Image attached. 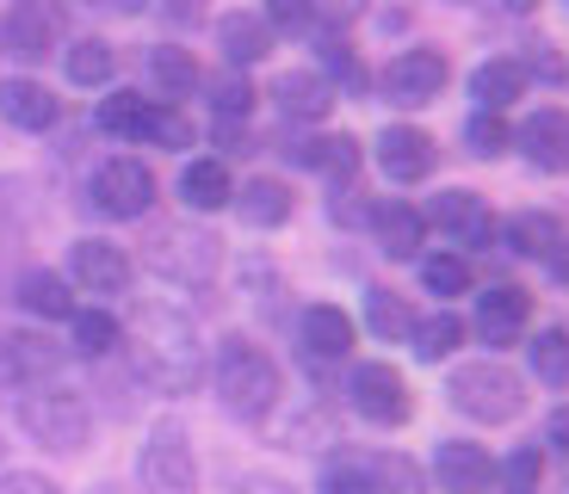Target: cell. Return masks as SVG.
Masks as SVG:
<instances>
[{
	"label": "cell",
	"mask_w": 569,
	"mask_h": 494,
	"mask_svg": "<svg viewBox=\"0 0 569 494\" xmlns=\"http://www.w3.org/2000/svg\"><path fill=\"white\" fill-rule=\"evenodd\" d=\"M137 371L142 383H156L161 395H192L204 377V346L199 327L186 322L180 310H142L137 315Z\"/></svg>",
	"instance_id": "1"
},
{
	"label": "cell",
	"mask_w": 569,
	"mask_h": 494,
	"mask_svg": "<svg viewBox=\"0 0 569 494\" xmlns=\"http://www.w3.org/2000/svg\"><path fill=\"white\" fill-rule=\"evenodd\" d=\"M211 377H217L223 409L242 414V421H267L272 402H279V365H272L254 340H242V334H229L223 346H217Z\"/></svg>",
	"instance_id": "2"
},
{
	"label": "cell",
	"mask_w": 569,
	"mask_h": 494,
	"mask_svg": "<svg viewBox=\"0 0 569 494\" xmlns=\"http://www.w3.org/2000/svg\"><path fill=\"white\" fill-rule=\"evenodd\" d=\"M446 395H452V409L470 414V421L483 426H508L513 414L527 409V383L513 377L501 359H470L446 377Z\"/></svg>",
	"instance_id": "3"
},
{
	"label": "cell",
	"mask_w": 569,
	"mask_h": 494,
	"mask_svg": "<svg viewBox=\"0 0 569 494\" xmlns=\"http://www.w3.org/2000/svg\"><path fill=\"white\" fill-rule=\"evenodd\" d=\"M19 426L38 438L43 452H81L87 433H93V414L74 390L62 383H38L31 395H19Z\"/></svg>",
	"instance_id": "4"
},
{
	"label": "cell",
	"mask_w": 569,
	"mask_h": 494,
	"mask_svg": "<svg viewBox=\"0 0 569 494\" xmlns=\"http://www.w3.org/2000/svg\"><path fill=\"white\" fill-rule=\"evenodd\" d=\"M137 482L142 494H199V457H192V438L180 421H156L142 438L137 457Z\"/></svg>",
	"instance_id": "5"
},
{
	"label": "cell",
	"mask_w": 569,
	"mask_h": 494,
	"mask_svg": "<svg viewBox=\"0 0 569 494\" xmlns=\"http://www.w3.org/2000/svg\"><path fill=\"white\" fill-rule=\"evenodd\" d=\"M217 254H223V241L192 223H161L156 235L142 241V260L173 284H204L217 272Z\"/></svg>",
	"instance_id": "6"
},
{
	"label": "cell",
	"mask_w": 569,
	"mask_h": 494,
	"mask_svg": "<svg viewBox=\"0 0 569 494\" xmlns=\"http://www.w3.org/2000/svg\"><path fill=\"white\" fill-rule=\"evenodd\" d=\"M347 395H353V409L366 414L371 426H409L415 421V390L397 365H359L353 383H347Z\"/></svg>",
	"instance_id": "7"
},
{
	"label": "cell",
	"mask_w": 569,
	"mask_h": 494,
	"mask_svg": "<svg viewBox=\"0 0 569 494\" xmlns=\"http://www.w3.org/2000/svg\"><path fill=\"white\" fill-rule=\"evenodd\" d=\"M0 43H7V57H19V62L57 57V43H62V7H57V0H13V7H7V19H0Z\"/></svg>",
	"instance_id": "8"
},
{
	"label": "cell",
	"mask_w": 569,
	"mask_h": 494,
	"mask_svg": "<svg viewBox=\"0 0 569 494\" xmlns=\"http://www.w3.org/2000/svg\"><path fill=\"white\" fill-rule=\"evenodd\" d=\"M93 204H100L106 216H118V223H137V216L156 204V173L130 155H112L93 173Z\"/></svg>",
	"instance_id": "9"
},
{
	"label": "cell",
	"mask_w": 569,
	"mask_h": 494,
	"mask_svg": "<svg viewBox=\"0 0 569 494\" xmlns=\"http://www.w3.org/2000/svg\"><path fill=\"white\" fill-rule=\"evenodd\" d=\"M69 279L81 284V291H93V296H118L130 284V254L118 248V241L87 235V241L69 248Z\"/></svg>",
	"instance_id": "10"
},
{
	"label": "cell",
	"mask_w": 569,
	"mask_h": 494,
	"mask_svg": "<svg viewBox=\"0 0 569 494\" xmlns=\"http://www.w3.org/2000/svg\"><path fill=\"white\" fill-rule=\"evenodd\" d=\"M446 57L440 50H402L397 62L385 69V93H390V105H433L440 99V87H446Z\"/></svg>",
	"instance_id": "11"
},
{
	"label": "cell",
	"mask_w": 569,
	"mask_h": 494,
	"mask_svg": "<svg viewBox=\"0 0 569 494\" xmlns=\"http://www.w3.org/2000/svg\"><path fill=\"white\" fill-rule=\"evenodd\" d=\"M433 161H440V149H433V137L415 130V124H390L385 137H378V168L397 185H421L427 173H433Z\"/></svg>",
	"instance_id": "12"
},
{
	"label": "cell",
	"mask_w": 569,
	"mask_h": 494,
	"mask_svg": "<svg viewBox=\"0 0 569 494\" xmlns=\"http://www.w3.org/2000/svg\"><path fill=\"white\" fill-rule=\"evenodd\" d=\"M433 482H440V494H489L496 488V464H489V452L470 445V438H440Z\"/></svg>",
	"instance_id": "13"
},
{
	"label": "cell",
	"mask_w": 569,
	"mask_h": 494,
	"mask_svg": "<svg viewBox=\"0 0 569 494\" xmlns=\"http://www.w3.org/2000/svg\"><path fill=\"white\" fill-rule=\"evenodd\" d=\"M513 142L527 149V161L539 173H569V112L563 105H539L527 124L513 130Z\"/></svg>",
	"instance_id": "14"
},
{
	"label": "cell",
	"mask_w": 569,
	"mask_h": 494,
	"mask_svg": "<svg viewBox=\"0 0 569 494\" xmlns=\"http://www.w3.org/2000/svg\"><path fill=\"white\" fill-rule=\"evenodd\" d=\"M427 216H433V223H440L446 235L458 241V248H489V241H496V216H489V204H483L477 192H465V185L440 192Z\"/></svg>",
	"instance_id": "15"
},
{
	"label": "cell",
	"mask_w": 569,
	"mask_h": 494,
	"mask_svg": "<svg viewBox=\"0 0 569 494\" xmlns=\"http://www.w3.org/2000/svg\"><path fill=\"white\" fill-rule=\"evenodd\" d=\"M527 315H532V296L520 291V284H489V291L477 296V334H483L489 346H513V340L527 334Z\"/></svg>",
	"instance_id": "16"
},
{
	"label": "cell",
	"mask_w": 569,
	"mask_h": 494,
	"mask_svg": "<svg viewBox=\"0 0 569 494\" xmlns=\"http://www.w3.org/2000/svg\"><path fill=\"white\" fill-rule=\"evenodd\" d=\"M298 340H303V353L322 359V365H335V359L353 353V315L335 310V303H310L298 322Z\"/></svg>",
	"instance_id": "17"
},
{
	"label": "cell",
	"mask_w": 569,
	"mask_h": 494,
	"mask_svg": "<svg viewBox=\"0 0 569 494\" xmlns=\"http://www.w3.org/2000/svg\"><path fill=\"white\" fill-rule=\"evenodd\" d=\"M57 371V346L38 334H0V390H26V383Z\"/></svg>",
	"instance_id": "18"
},
{
	"label": "cell",
	"mask_w": 569,
	"mask_h": 494,
	"mask_svg": "<svg viewBox=\"0 0 569 494\" xmlns=\"http://www.w3.org/2000/svg\"><path fill=\"white\" fill-rule=\"evenodd\" d=\"M371 229H378V241H385V254L390 260H421V248H427V216L415 211V204H378L371 211Z\"/></svg>",
	"instance_id": "19"
},
{
	"label": "cell",
	"mask_w": 569,
	"mask_h": 494,
	"mask_svg": "<svg viewBox=\"0 0 569 494\" xmlns=\"http://www.w3.org/2000/svg\"><path fill=\"white\" fill-rule=\"evenodd\" d=\"M0 118L19 130H50L57 124V93L38 81H0Z\"/></svg>",
	"instance_id": "20"
},
{
	"label": "cell",
	"mask_w": 569,
	"mask_h": 494,
	"mask_svg": "<svg viewBox=\"0 0 569 494\" xmlns=\"http://www.w3.org/2000/svg\"><path fill=\"white\" fill-rule=\"evenodd\" d=\"M217 50L229 57V69H248V62H260V57L272 50L267 19H254V13H223V19H217Z\"/></svg>",
	"instance_id": "21"
},
{
	"label": "cell",
	"mask_w": 569,
	"mask_h": 494,
	"mask_svg": "<svg viewBox=\"0 0 569 494\" xmlns=\"http://www.w3.org/2000/svg\"><path fill=\"white\" fill-rule=\"evenodd\" d=\"M520 93H527V69H520L513 57H496V62H483V69L470 74V99H477V112H508Z\"/></svg>",
	"instance_id": "22"
},
{
	"label": "cell",
	"mask_w": 569,
	"mask_h": 494,
	"mask_svg": "<svg viewBox=\"0 0 569 494\" xmlns=\"http://www.w3.org/2000/svg\"><path fill=\"white\" fill-rule=\"evenodd\" d=\"M272 99H279L284 118L316 124V118H328V105H335V87H328L322 74H284V81L272 87Z\"/></svg>",
	"instance_id": "23"
},
{
	"label": "cell",
	"mask_w": 569,
	"mask_h": 494,
	"mask_svg": "<svg viewBox=\"0 0 569 494\" xmlns=\"http://www.w3.org/2000/svg\"><path fill=\"white\" fill-rule=\"evenodd\" d=\"M236 204H242V223L248 229L291 223V185H284V180H248L242 192H236Z\"/></svg>",
	"instance_id": "24"
},
{
	"label": "cell",
	"mask_w": 569,
	"mask_h": 494,
	"mask_svg": "<svg viewBox=\"0 0 569 494\" xmlns=\"http://www.w3.org/2000/svg\"><path fill=\"white\" fill-rule=\"evenodd\" d=\"M284 155H298V168H316L328 180H353L359 173V142L353 137H310L298 149H284Z\"/></svg>",
	"instance_id": "25"
},
{
	"label": "cell",
	"mask_w": 569,
	"mask_h": 494,
	"mask_svg": "<svg viewBox=\"0 0 569 494\" xmlns=\"http://www.w3.org/2000/svg\"><path fill=\"white\" fill-rule=\"evenodd\" d=\"M19 303H26L38 322H69L74 315V296H69V279H57V272H26L19 279Z\"/></svg>",
	"instance_id": "26"
},
{
	"label": "cell",
	"mask_w": 569,
	"mask_h": 494,
	"mask_svg": "<svg viewBox=\"0 0 569 494\" xmlns=\"http://www.w3.org/2000/svg\"><path fill=\"white\" fill-rule=\"evenodd\" d=\"M180 198L192 204V211H223L229 198H236V185H229V168H223V161H186Z\"/></svg>",
	"instance_id": "27"
},
{
	"label": "cell",
	"mask_w": 569,
	"mask_h": 494,
	"mask_svg": "<svg viewBox=\"0 0 569 494\" xmlns=\"http://www.w3.org/2000/svg\"><path fill=\"white\" fill-rule=\"evenodd\" d=\"M409 346H415V359H427V365H440V359H452L458 346H465V322H458L452 310L421 315V322L409 327Z\"/></svg>",
	"instance_id": "28"
},
{
	"label": "cell",
	"mask_w": 569,
	"mask_h": 494,
	"mask_svg": "<svg viewBox=\"0 0 569 494\" xmlns=\"http://www.w3.org/2000/svg\"><path fill=\"white\" fill-rule=\"evenodd\" d=\"M563 241V223H557L551 211H520L508 216V248L527 260H551V248Z\"/></svg>",
	"instance_id": "29"
},
{
	"label": "cell",
	"mask_w": 569,
	"mask_h": 494,
	"mask_svg": "<svg viewBox=\"0 0 569 494\" xmlns=\"http://www.w3.org/2000/svg\"><path fill=\"white\" fill-rule=\"evenodd\" d=\"M149 81H156L168 99H186L192 87L204 81V74H199V62H192V50H180V43H161V50H149Z\"/></svg>",
	"instance_id": "30"
},
{
	"label": "cell",
	"mask_w": 569,
	"mask_h": 494,
	"mask_svg": "<svg viewBox=\"0 0 569 494\" xmlns=\"http://www.w3.org/2000/svg\"><path fill=\"white\" fill-rule=\"evenodd\" d=\"M62 69H69L74 87H106V81H112V69H118V57H112V43H106V38H81V43H69Z\"/></svg>",
	"instance_id": "31"
},
{
	"label": "cell",
	"mask_w": 569,
	"mask_h": 494,
	"mask_svg": "<svg viewBox=\"0 0 569 494\" xmlns=\"http://www.w3.org/2000/svg\"><path fill=\"white\" fill-rule=\"evenodd\" d=\"M366 327L378 340H409L415 315H409V303H402L397 291H366Z\"/></svg>",
	"instance_id": "32"
},
{
	"label": "cell",
	"mask_w": 569,
	"mask_h": 494,
	"mask_svg": "<svg viewBox=\"0 0 569 494\" xmlns=\"http://www.w3.org/2000/svg\"><path fill=\"white\" fill-rule=\"evenodd\" d=\"M532 377L569 383V327H539V340H532Z\"/></svg>",
	"instance_id": "33"
},
{
	"label": "cell",
	"mask_w": 569,
	"mask_h": 494,
	"mask_svg": "<svg viewBox=\"0 0 569 494\" xmlns=\"http://www.w3.org/2000/svg\"><path fill=\"white\" fill-rule=\"evenodd\" d=\"M69 322H74V353L81 359H106L118 346V322L106 310H74Z\"/></svg>",
	"instance_id": "34"
},
{
	"label": "cell",
	"mask_w": 569,
	"mask_h": 494,
	"mask_svg": "<svg viewBox=\"0 0 569 494\" xmlns=\"http://www.w3.org/2000/svg\"><path fill=\"white\" fill-rule=\"evenodd\" d=\"M279 438H284V445H298V452H316V445H328V438H335V421H328L322 402H303V409L279 426Z\"/></svg>",
	"instance_id": "35"
},
{
	"label": "cell",
	"mask_w": 569,
	"mask_h": 494,
	"mask_svg": "<svg viewBox=\"0 0 569 494\" xmlns=\"http://www.w3.org/2000/svg\"><path fill=\"white\" fill-rule=\"evenodd\" d=\"M149 105H156V99H142V93H112V99L100 105V130H112V137L137 142V137H142V118H149Z\"/></svg>",
	"instance_id": "36"
},
{
	"label": "cell",
	"mask_w": 569,
	"mask_h": 494,
	"mask_svg": "<svg viewBox=\"0 0 569 494\" xmlns=\"http://www.w3.org/2000/svg\"><path fill=\"white\" fill-rule=\"evenodd\" d=\"M421 284H427L433 296H465V291H470L465 254H427V260H421Z\"/></svg>",
	"instance_id": "37"
},
{
	"label": "cell",
	"mask_w": 569,
	"mask_h": 494,
	"mask_svg": "<svg viewBox=\"0 0 569 494\" xmlns=\"http://www.w3.org/2000/svg\"><path fill=\"white\" fill-rule=\"evenodd\" d=\"M465 142H470V155L496 161V155H508L513 130L501 124V112H470V124H465Z\"/></svg>",
	"instance_id": "38"
},
{
	"label": "cell",
	"mask_w": 569,
	"mask_h": 494,
	"mask_svg": "<svg viewBox=\"0 0 569 494\" xmlns=\"http://www.w3.org/2000/svg\"><path fill=\"white\" fill-rule=\"evenodd\" d=\"M137 142H156V149H192V124H186L173 105H149L142 118V137Z\"/></svg>",
	"instance_id": "39"
},
{
	"label": "cell",
	"mask_w": 569,
	"mask_h": 494,
	"mask_svg": "<svg viewBox=\"0 0 569 494\" xmlns=\"http://www.w3.org/2000/svg\"><path fill=\"white\" fill-rule=\"evenodd\" d=\"M501 476V488L508 494H539L545 488V457H539V445H520V452L508 457V464L496 470Z\"/></svg>",
	"instance_id": "40"
},
{
	"label": "cell",
	"mask_w": 569,
	"mask_h": 494,
	"mask_svg": "<svg viewBox=\"0 0 569 494\" xmlns=\"http://www.w3.org/2000/svg\"><path fill=\"white\" fill-rule=\"evenodd\" d=\"M316 494H378V482H371L353 457H328L322 476H316Z\"/></svg>",
	"instance_id": "41"
},
{
	"label": "cell",
	"mask_w": 569,
	"mask_h": 494,
	"mask_svg": "<svg viewBox=\"0 0 569 494\" xmlns=\"http://www.w3.org/2000/svg\"><path fill=\"white\" fill-rule=\"evenodd\" d=\"M267 31H291V38L316 31V0H267Z\"/></svg>",
	"instance_id": "42"
},
{
	"label": "cell",
	"mask_w": 569,
	"mask_h": 494,
	"mask_svg": "<svg viewBox=\"0 0 569 494\" xmlns=\"http://www.w3.org/2000/svg\"><path fill=\"white\" fill-rule=\"evenodd\" d=\"M322 69H328V74H341L353 93L366 87V74H359V57H353V43H347V38H328V43H322Z\"/></svg>",
	"instance_id": "43"
},
{
	"label": "cell",
	"mask_w": 569,
	"mask_h": 494,
	"mask_svg": "<svg viewBox=\"0 0 569 494\" xmlns=\"http://www.w3.org/2000/svg\"><path fill=\"white\" fill-rule=\"evenodd\" d=\"M211 93H217V112L223 118H248V105H254V87H248L242 74H223Z\"/></svg>",
	"instance_id": "44"
},
{
	"label": "cell",
	"mask_w": 569,
	"mask_h": 494,
	"mask_svg": "<svg viewBox=\"0 0 569 494\" xmlns=\"http://www.w3.org/2000/svg\"><path fill=\"white\" fill-rule=\"evenodd\" d=\"M0 494H62L50 476H38V470H7L0 476Z\"/></svg>",
	"instance_id": "45"
},
{
	"label": "cell",
	"mask_w": 569,
	"mask_h": 494,
	"mask_svg": "<svg viewBox=\"0 0 569 494\" xmlns=\"http://www.w3.org/2000/svg\"><path fill=\"white\" fill-rule=\"evenodd\" d=\"M385 488H397V494H421V476H415V470L402 464V457H390V464H385Z\"/></svg>",
	"instance_id": "46"
},
{
	"label": "cell",
	"mask_w": 569,
	"mask_h": 494,
	"mask_svg": "<svg viewBox=\"0 0 569 494\" xmlns=\"http://www.w3.org/2000/svg\"><path fill=\"white\" fill-rule=\"evenodd\" d=\"M520 69H527V74H545V81H563V62L551 57V43H539V50H532V57L520 62Z\"/></svg>",
	"instance_id": "47"
},
{
	"label": "cell",
	"mask_w": 569,
	"mask_h": 494,
	"mask_svg": "<svg viewBox=\"0 0 569 494\" xmlns=\"http://www.w3.org/2000/svg\"><path fill=\"white\" fill-rule=\"evenodd\" d=\"M236 494H291V488L272 482V476H242V482H236Z\"/></svg>",
	"instance_id": "48"
},
{
	"label": "cell",
	"mask_w": 569,
	"mask_h": 494,
	"mask_svg": "<svg viewBox=\"0 0 569 494\" xmlns=\"http://www.w3.org/2000/svg\"><path fill=\"white\" fill-rule=\"evenodd\" d=\"M545 266H551V279H557V284H569V235L551 248V260H545Z\"/></svg>",
	"instance_id": "49"
},
{
	"label": "cell",
	"mask_w": 569,
	"mask_h": 494,
	"mask_svg": "<svg viewBox=\"0 0 569 494\" xmlns=\"http://www.w3.org/2000/svg\"><path fill=\"white\" fill-rule=\"evenodd\" d=\"M545 433H551V445H557V452L569 457V409H557V414H551V426H545Z\"/></svg>",
	"instance_id": "50"
},
{
	"label": "cell",
	"mask_w": 569,
	"mask_h": 494,
	"mask_svg": "<svg viewBox=\"0 0 569 494\" xmlns=\"http://www.w3.org/2000/svg\"><path fill=\"white\" fill-rule=\"evenodd\" d=\"M93 7H112V13H142L149 0H93Z\"/></svg>",
	"instance_id": "51"
},
{
	"label": "cell",
	"mask_w": 569,
	"mask_h": 494,
	"mask_svg": "<svg viewBox=\"0 0 569 494\" xmlns=\"http://www.w3.org/2000/svg\"><path fill=\"white\" fill-rule=\"evenodd\" d=\"M513 13H539V0H508Z\"/></svg>",
	"instance_id": "52"
},
{
	"label": "cell",
	"mask_w": 569,
	"mask_h": 494,
	"mask_svg": "<svg viewBox=\"0 0 569 494\" xmlns=\"http://www.w3.org/2000/svg\"><path fill=\"white\" fill-rule=\"evenodd\" d=\"M93 494H130V488H118V482H100V488H93Z\"/></svg>",
	"instance_id": "53"
},
{
	"label": "cell",
	"mask_w": 569,
	"mask_h": 494,
	"mask_svg": "<svg viewBox=\"0 0 569 494\" xmlns=\"http://www.w3.org/2000/svg\"><path fill=\"white\" fill-rule=\"evenodd\" d=\"M563 494H569V488H563Z\"/></svg>",
	"instance_id": "54"
}]
</instances>
